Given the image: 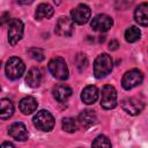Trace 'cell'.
I'll list each match as a JSON object with an SVG mask.
<instances>
[{
  "instance_id": "1f68e13d",
  "label": "cell",
  "mask_w": 148,
  "mask_h": 148,
  "mask_svg": "<svg viewBox=\"0 0 148 148\" xmlns=\"http://www.w3.org/2000/svg\"><path fill=\"white\" fill-rule=\"evenodd\" d=\"M0 67H1V61H0Z\"/></svg>"
},
{
  "instance_id": "d6986e66",
  "label": "cell",
  "mask_w": 148,
  "mask_h": 148,
  "mask_svg": "<svg viewBox=\"0 0 148 148\" xmlns=\"http://www.w3.org/2000/svg\"><path fill=\"white\" fill-rule=\"evenodd\" d=\"M54 14V9L51 5L49 3H40L37 6L35 16L37 20H43V18H50Z\"/></svg>"
},
{
  "instance_id": "ac0fdd59",
  "label": "cell",
  "mask_w": 148,
  "mask_h": 148,
  "mask_svg": "<svg viewBox=\"0 0 148 148\" xmlns=\"http://www.w3.org/2000/svg\"><path fill=\"white\" fill-rule=\"evenodd\" d=\"M53 97L58 101V102H66L73 94L72 89L68 87V86H65V84H59L57 87L53 88Z\"/></svg>"
},
{
  "instance_id": "9c48e42d",
  "label": "cell",
  "mask_w": 148,
  "mask_h": 148,
  "mask_svg": "<svg viewBox=\"0 0 148 148\" xmlns=\"http://www.w3.org/2000/svg\"><path fill=\"white\" fill-rule=\"evenodd\" d=\"M113 24V20L106 15V14H98L96 15L92 20H91V28L92 30L95 31H98V32H105L108 31Z\"/></svg>"
},
{
  "instance_id": "30bf717a",
  "label": "cell",
  "mask_w": 148,
  "mask_h": 148,
  "mask_svg": "<svg viewBox=\"0 0 148 148\" xmlns=\"http://www.w3.org/2000/svg\"><path fill=\"white\" fill-rule=\"evenodd\" d=\"M121 108L131 116H136L143 110V102L135 97H127L121 101Z\"/></svg>"
},
{
  "instance_id": "8fae6325",
  "label": "cell",
  "mask_w": 148,
  "mask_h": 148,
  "mask_svg": "<svg viewBox=\"0 0 148 148\" xmlns=\"http://www.w3.org/2000/svg\"><path fill=\"white\" fill-rule=\"evenodd\" d=\"M74 31V22L67 16L59 17L56 25V34L61 37H68Z\"/></svg>"
},
{
  "instance_id": "f1b7e54d",
  "label": "cell",
  "mask_w": 148,
  "mask_h": 148,
  "mask_svg": "<svg viewBox=\"0 0 148 148\" xmlns=\"http://www.w3.org/2000/svg\"><path fill=\"white\" fill-rule=\"evenodd\" d=\"M0 147H14V143L12 142H3L0 145Z\"/></svg>"
},
{
  "instance_id": "ba28073f",
  "label": "cell",
  "mask_w": 148,
  "mask_h": 148,
  "mask_svg": "<svg viewBox=\"0 0 148 148\" xmlns=\"http://www.w3.org/2000/svg\"><path fill=\"white\" fill-rule=\"evenodd\" d=\"M90 15H91V10L84 3L77 5L71 12V18H72V21L75 22V23H77V24H84V23H87L89 21V18H90Z\"/></svg>"
},
{
  "instance_id": "7a4b0ae2",
  "label": "cell",
  "mask_w": 148,
  "mask_h": 148,
  "mask_svg": "<svg viewBox=\"0 0 148 148\" xmlns=\"http://www.w3.org/2000/svg\"><path fill=\"white\" fill-rule=\"evenodd\" d=\"M5 71H6V75H7L8 79L17 80L24 74L25 65L20 58L12 57L7 60L6 66H5Z\"/></svg>"
},
{
  "instance_id": "9a60e30c",
  "label": "cell",
  "mask_w": 148,
  "mask_h": 148,
  "mask_svg": "<svg viewBox=\"0 0 148 148\" xmlns=\"http://www.w3.org/2000/svg\"><path fill=\"white\" fill-rule=\"evenodd\" d=\"M98 99V89L96 86H87L81 92V101L87 104H94Z\"/></svg>"
},
{
  "instance_id": "4fadbf2b",
  "label": "cell",
  "mask_w": 148,
  "mask_h": 148,
  "mask_svg": "<svg viewBox=\"0 0 148 148\" xmlns=\"http://www.w3.org/2000/svg\"><path fill=\"white\" fill-rule=\"evenodd\" d=\"M96 113L91 110H84L82 111L79 117H77V126L83 128V130H87L89 128L90 126H92L95 123H96Z\"/></svg>"
},
{
  "instance_id": "52a82bcc",
  "label": "cell",
  "mask_w": 148,
  "mask_h": 148,
  "mask_svg": "<svg viewBox=\"0 0 148 148\" xmlns=\"http://www.w3.org/2000/svg\"><path fill=\"white\" fill-rule=\"evenodd\" d=\"M143 81V74L139 69H131L126 72L121 80V86L124 89L130 90L139 84H141Z\"/></svg>"
},
{
  "instance_id": "44dd1931",
  "label": "cell",
  "mask_w": 148,
  "mask_h": 148,
  "mask_svg": "<svg viewBox=\"0 0 148 148\" xmlns=\"http://www.w3.org/2000/svg\"><path fill=\"white\" fill-rule=\"evenodd\" d=\"M140 36H141L140 29L136 28V27H134V25L130 27V28L125 31V39H126V42H128V43H134V42H136V40L140 38Z\"/></svg>"
},
{
  "instance_id": "4316f807",
  "label": "cell",
  "mask_w": 148,
  "mask_h": 148,
  "mask_svg": "<svg viewBox=\"0 0 148 148\" xmlns=\"http://www.w3.org/2000/svg\"><path fill=\"white\" fill-rule=\"evenodd\" d=\"M118 46H119V44H118V42H117L116 39H112V40L109 43V50H111V51L117 50Z\"/></svg>"
},
{
  "instance_id": "8992f818",
  "label": "cell",
  "mask_w": 148,
  "mask_h": 148,
  "mask_svg": "<svg viewBox=\"0 0 148 148\" xmlns=\"http://www.w3.org/2000/svg\"><path fill=\"white\" fill-rule=\"evenodd\" d=\"M117 105V90L114 87L106 84L101 92V106L105 110L114 109Z\"/></svg>"
},
{
  "instance_id": "ffe728a7",
  "label": "cell",
  "mask_w": 148,
  "mask_h": 148,
  "mask_svg": "<svg viewBox=\"0 0 148 148\" xmlns=\"http://www.w3.org/2000/svg\"><path fill=\"white\" fill-rule=\"evenodd\" d=\"M13 113H14L13 103L7 98L0 99V119H8L13 116Z\"/></svg>"
},
{
  "instance_id": "7402d4cb",
  "label": "cell",
  "mask_w": 148,
  "mask_h": 148,
  "mask_svg": "<svg viewBox=\"0 0 148 148\" xmlns=\"http://www.w3.org/2000/svg\"><path fill=\"white\" fill-rule=\"evenodd\" d=\"M61 126H62V130L68 132V133H73L77 130V121L74 119V118H71V117H66L62 119L61 121Z\"/></svg>"
},
{
  "instance_id": "3957f363",
  "label": "cell",
  "mask_w": 148,
  "mask_h": 148,
  "mask_svg": "<svg viewBox=\"0 0 148 148\" xmlns=\"http://www.w3.org/2000/svg\"><path fill=\"white\" fill-rule=\"evenodd\" d=\"M32 123L38 130L43 132H50L54 126V118L47 110H40L34 116Z\"/></svg>"
},
{
  "instance_id": "4dcf8cb0",
  "label": "cell",
  "mask_w": 148,
  "mask_h": 148,
  "mask_svg": "<svg viewBox=\"0 0 148 148\" xmlns=\"http://www.w3.org/2000/svg\"><path fill=\"white\" fill-rule=\"evenodd\" d=\"M53 2H54L56 5H60V3H61V0H53Z\"/></svg>"
},
{
  "instance_id": "83f0119b",
  "label": "cell",
  "mask_w": 148,
  "mask_h": 148,
  "mask_svg": "<svg viewBox=\"0 0 148 148\" xmlns=\"http://www.w3.org/2000/svg\"><path fill=\"white\" fill-rule=\"evenodd\" d=\"M35 0H18V3H21V5H29V3H31V2H34Z\"/></svg>"
},
{
  "instance_id": "d4e9b609",
  "label": "cell",
  "mask_w": 148,
  "mask_h": 148,
  "mask_svg": "<svg viewBox=\"0 0 148 148\" xmlns=\"http://www.w3.org/2000/svg\"><path fill=\"white\" fill-rule=\"evenodd\" d=\"M75 65L76 67L79 68V71H83L87 65H88V59L86 57V54L83 53H79L76 57H75Z\"/></svg>"
},
{
  "instance_id": "603a6c76",
  "label": "cell",
  "mask_w": 148,
  "mask_h": 148,
  "mask_svg": "<svg viewBox=\"0 0 148 148\" xmlns=\"http://www.w3.org/2000/svg\"><path fill=\"white\" fill-rule=\"evenodd\" d=\"M28 54L36 61H42L44 60V52L39 47H31L28 50Z\"/></svg>"
},
{
  "instance_id": "f546056e",
  "label": "cell",
  "mask_w": 148,
  "mask_h": 148,
  "mask_svg": "<svg viewBox=\"0 0 148 148\" xmlns=\"http://www.w3.org/2000/svg\"><path fill=\"white\" fill-rule=\"evenodd\" d=\"M118 1L120 2V6H121V3H123V2H126V6H127V5H130L131 2H133L134 0H118Z\"/></svg>"
},
{
  "instance_id": "cb8c5ba5",
  "label": "cell",
  "mask_w": 148,
  "mask_h": 148,
  "mask_svg": "<svg viewBox=\"0 0 148 148\" xmlns=\"http://www.w3.org/2000/svg\"><path fill=\"white\" fill-rule=\"evenodd\" d=\"M91 145L92 147H111V141L105 135H98Z\"/></svg>"
},
{
  "instance_id": "6da1fadb",
  "label": "cell",
  "mask_w": 148,
  "mask_h": 148,
  "mask_svg": "<svg viewBox=\"0 0 148 148\" xmlns=\"http://www.w3.org/2000/svg\"><path fill=\"white\" fill-rule=\"evenodd\" d=\"M113 62L109 54L102 53L97 56L94 62V75L96 79H103L106 75H109L112 71Z\"/></svg>"
},
{
  "instance_id": "5b68a950",
  "label": "cell",
  "mask_w": 148,
  "mask_h": 148,
  "mask_svg": "<svg viewBox=\"0 0 148 148\" xmlns=\"http://www.w3.org/2000/svg\"><path fill=\"white\" fill-rule=\"evenodd\" d=\"M24 32L23 22L18 18H13L8 23V43L12 46H15L22 38Z\"/></svg>"
},
{
  "instance_id": "2e32d148",
  "label": "cell",
  "mask_w": 148,
  "mask_h": 148,
  "mask_svg": "<svg viewBox=\"0 0 148 148\" xmlns=\"http://www.w3.org/2000/svg\"><path fill=\"white\" fill-rule=\"evenodd\" d=\"M147 10H148L147 2L140 3L135 8V10H134V18L142 27H147V24H148V14H147Z\"/></svg>"
},
{
  "instance_id": "7c38bea8",
  "label": "cell",
  "mask_w": 148,
  "mask_h": 148,
  "mask_svg": "<svg viewBox=\"0 0 148 148\" xmlns=\"http://www.w3.org/2000/svg\"><path fill=\"white\" fill-rule=\"evenodd\" d=\"M8 134L17 141H25L29 138V133H28V130H27L25 125L23 123H20V121L14 123L9 126Z\"/></svg>"
},
{
  "instance_id": "5bb4252c",
  "label": "cell",
  "mask_w": 148,
  "mask_h": 148,
  "mask_svg": "<svg viewBox=\"0 0 148 148\" xmlns=\"http://www.w3.org/2000/svg\"><path fill=\"white\" fill-rule=\"evenodd\" d=\"M37 106H38V103H37V99L32 96H27V97H23L20 103H18V108H20V111L23 113V114H31L32 112H35L37 110Z\"/></svg>"
},
{
  "instance_id": "e0dca14e",
  "label": "cell",
  "mask_w": 148,
  "mask_h": 148,
  "mask_svg": "<svg viewBox=\"0 0 148 148\" xmlns=\"http://www.w3.org/2000/svg\"><path fill=\"white\" fill-rule=\"evenodd\" d=\"M25 82L30 87V88H37L39 87L40 82H42V73H40V69L38 67H32L27 76H25Z\"/></svg>"
},
{
  "instance_id": "484cf974",
  "label": "cell",
  "mask_w": 148,
  "mask_h": 148,
  "mask_svg": "<svg viewBox=\"0 0 148 148\" xmlns=\"http://www.w3.org/2000/svg\"><path fill=\"white\" fill-rule=\"evenodd\" d=\"M9 22H10V15L8 13H3L0 16V25H5V24H7Z\"/></svg>"
},
{
  "instance_id": "277c9868",
  "label": "cell",
  "mask_w": 148,
  "mask_h": 148,
  "mask_svg": "<svg viewBox=\"0 0 148 148\" xmlns=\"http://www.w3.org/2000/svg\"><path fill=\"white\" fill-rule=\"evenodd\" d=\"M49 71L58 80H66L68 77V67L64 58L56 57L49 62Z\"/></svg>"
}]
</instances>
